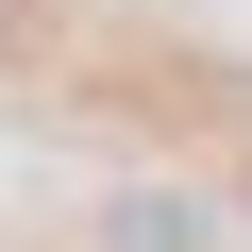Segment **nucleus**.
<instances>
[{"label":"nucleus","mask_w":252,"mask_h":252,"mask_svg":"<svg viewBox=\"0 0 252 252\" xmlns=\"http://www.w3.org/2000/svg\"><path fill=\"white\" fill-rule=\"evenodd\" d=\"M101 252H202V202L185 185H118L101 202Z\"/></svg>","instance_id":"nucleus-1"}]
</instances>
